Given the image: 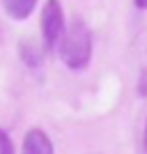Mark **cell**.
Segmentation results:
<instances>
[{"label": "cell", "instance_id": "obj_1", "mask_svg": "<svg viewBox=\"0 0 147 154\" xmlns=\"http://www.w3.org/2000/svg\"><path fill=\"white\" fill-rule=\"evenodd\" d=\"M58 53L62 62L74 71H81L90 64V60H92V32L81 16H76L67 26V32H64V39Z\"/></svg>", "mask_w": 147, "mask_h": 154}, {"label": "cell", "instance_id": "obj_2", "mask_svg": "<svg viewBox=\"0 0 147 154\" xmlns=\"http://www.w3.org/2000/svg\"><path fill=\"white\" fill-rule=\"evenodd\" d=\"M67 32V21H64V9L60 0H46L41 7V37H44L46 51H60V44Z\"/></svg>", "mask_w": 147, "mask_h": 154}, {"label": "cell", "instance_id": "obj_3", "mask_svg": "<svg viewBox=\"0 0 147 154\" xmlns=\"http://www.w3.org/2000/svg\"><path fill=\"white\" fill-rule=\"evenodd\" d=\"M21 149H23L26 154H35V152H39V154H51V152H55V147H53L48 134H46L44 129H39V127H32L30 131L26 134Z\"/></svg>", "mask_w": 147, "mask_h": 154}, {"label": "cell", "instance_id": "obj_4", "mask_svg": "<svg viewBox=\"0 0 147 154\" xmlns=\"http://www.w3.org/2000/svg\"><path fill=\"white\" fill-rule=\"evenodd\" d=\"M2 9L14 21H26L37 9V0H2Z\"/></svg>", "mask_w": 147, "mask_h": 154}, {"label": "cell", "instance_id": "obj_5", "mask_svg": "<svg viewBox=\"0 0 147 154\" xmlns=\"http://www.w3.org/2000/svg\"><path fill=\"white\" fill-rule=\"evenodd\" d=\"M19 55L30 69H39V67L44 64V51H41L32 39H23L19 44Z\"/></svg>", "mask_w": 147, "mask_h": 154}, {"label": "cell", "instance_id": "obj_6", "mask_svg": "<svg viewBox=\"0 0 147 154\" xmlns=\"http://www.w3.org/2000/svg\"><path fill=\"white\" fill-rule=\"evenodd\" d=\"M14 152V143L12 138L7 136L5 129H0V154H12Z\"/></svg>", "mask_w": 147, "mask_h": 154}, {"label": "cell", "instance_id": "obj_7", "mask_svg": "<svg viewBox=\"0 0 147 154\" xmlns=\"http://www.w3.org/2000/svg\"><path fill=\"white\" fill-rule=\"evenodd\" d=\"M138 94L147 97V69H140V76H138Z\"/></svg>", "mask_w": 147, "mask_h": 154}, {"label": "cell", "instance_id": "obj_8", "mask_svg": "<svg viewBox=\"0 0 147 154\" xmlns=\"http://www.w3.org/2000/svg\"><path fill=\"white\" fill-rule=\"evenodd\" d=\"M133 5H136V9L145 12V9H147V0H133Z\"/></svg>", "mask_w": 147, "mask_h": 154}, {"label": "cell", "instance_id": "obj_9", "mask_svg": "<svg viewBox=\"0 0 147 154\" xmlns=\"http://www.w3.org/2000/svg\"><path fill=\"white\" fill-rule=\"evenodd\" d=\"M142 147H145V152H147V120H145V136H142Z\"/></svg>", "mask_w": 147, "mask_h": 154}]
</instances>
